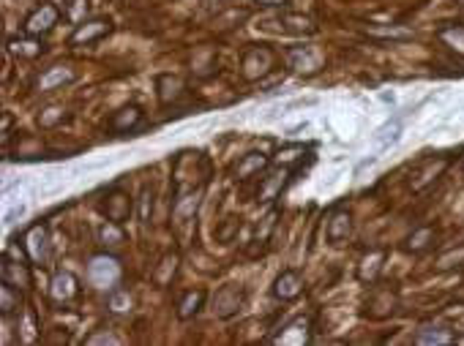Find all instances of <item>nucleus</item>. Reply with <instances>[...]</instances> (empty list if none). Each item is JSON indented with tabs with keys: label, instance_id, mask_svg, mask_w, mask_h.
<instances>
[{
	"label": "nucleus",
	"instance_id": "obj_10",
	"mask_svg": "<svg viewBox=\"0 0 464 346\" xmlns=\"http://www.w3.org/2000/svg\"><path fill=\"white\" fill-rule=\"evenodd\" d=\"M240 303H243V294L235 286H224L213 300V314L216 316H232V314L240 311Z\"/></svg>",
	"mask_w": 464,
	"mask_h": 346
},
{
	"label": "nucleus",
	"instance_id": "obj_17",
	"mask_svg": "<svg viewBox=\"0 0 464 346\" xmlns=\"http://www.w3.org/2000/svg\"><path fill=\"white\" fill-rule=\"evenodd\" d=\"M279 25H282L284 33H293V36H309V33H314V22L306 14H282Z\"/></svg>",
	"mask_w": 464,
	"mask_h": 346
},
{
	"label": "nucleus",
	"instance_id": "obj_42",
	"mask_svg": "<svg viewBox=\"0 0 464 346\" xmlns=\"http://www.w3.org/2000/svg\"><path fill=\"white\" fill-rule=\"evenodd\" d=\"M8 137H11V115L6 112L3 115V144H8Z\"/></svg>",
	"mask_w": 464,
	"mask_h": 346
},
{
	"label": "nucleus",
	"instance_id": "obj_33",
	"mask_svg": "<svg viewBox=\"0 0 464 346\" xmlns=\"http://www.w3.org/2000/svg\"><path fill=\"white\" fill-rule=\"evenodd\" d=\"M197 205H200V191H197V194H189V197H180V199L175 202V218H189V215H194Z\"/></svg>",
	"mask_w": 464,
	"mask_h": 346
},
{
	"label": "nucleus",
	"instance_id": "obj_19",
	"mask_svg": "<svg viewBox=\"0 0 464 346\" xmlns=\"http://www.w3.org/2000/svg\"><path fill=\"white\" fill-rule=\"evenodd\" d=\"M456 333H451L448 327H421L415 336L418 346H432V344H454Z\"/></svg>",
	"mask_w": 464,
	"mask_h": 346
},
{
	"label": "nucleus",
	"instance_id": "obj_8",
	"mask_svg": "<svg viewBox=\"0 0 464 346\" xmlns=\"http://www.w3.org/2000/svg\"><path fill=\"white\" fill-rule=\"evenodd\" d=\"M140 120H143V112H140V107L129 104V107L118 109V112L109 118V123H107V126H109V131H115V134H126V131H134Z\"/></svg>",
	"mask_w": 464,
	"mask_h": 346
},
{
	"label": "nucleus",
	"instance_id": "obj_29",
	"mask_svg": "<svg viewBox=\"0 0 464 346\" xmlns=\"http://www.w3.org/2000/svg\"><path fill=\"white\" fill-rule=\"evenodd\" d=\"M284 175H268L265 177V183H262V188H260V202H271L276 194H282V188H284V180H282Z\"/></svg>",
	"mask_w": 464,
	"mask_h": 346
},
{
	"label": "nucleus",
	"instance_id": "obj_7",
	"mask_svg": "<svg viewBox=\"0 0 464 346\" xmlns=\"http://www.w3.org/2000/svg\"><path fill=\"white\" fill-rule=\"evenodd\" d=\"M301 292H304V281L295 270H284L273 281V297H279V300H295V297H301Z\"/></svg>",
	"mask_w": 464,
	"mask_h": 346
},
{
	"label": "nucleus",
	"instance_id": "obj_27",
	"mask_svg": "<svg viewBox=\"0 0 464 346\" xmlns=\"http://www.w3.org/2000/svg\"><path fill=\"white\" fill-rule=\"evenodd\" d=\"M202 300H205V294H202L200 289H197V292H186V294L180 297V303H178V316H180V319H191V316L200 311Z\"/></svg>",
	"mask_w": 464,
	"mask_h": 346
},
{
	"label": "nucleus",
	"instance_id": "obj_31",
	"mask_svg": "<svg viewBox=\"0 0 464 346\" xmlns=\"http://www.w3.org/2000/svg\"><path fill=\"white\" fill-rule=\"evenodd\" d=\"M175 268H178V257H175V254L164 257V259H161V265L156 268V273H154L156 283H158V286L169 283V281H172V276H175Z\"/></svg>",
	"mask_w": 464,
	"mask_h": 346
},
{
	"label": "nucleus",
	"instance_id": "obj_11",
	"mask_svg": "<svg viewBox=\"0 0 464 346\" xmlns=\"http://www.w3.org/2000/svg\"><path fill=\"white\" fill-rule=\"evenodd\" d=\"M47 246H50V237H47V229L44 226H33L28 235H25V251L33 262H44L47 257Z\"/></svg>",
	"mask_w": 464,
	"mask_h": 346
},
{
	"label": "nucleus",
	"instance_id": "obj_39",
	"mask_svg": "<svg viewBox=\"0 0 464 346\" xmlns=\"http://www.w3.org/2000/svg\"><path fill=\"white\" fill-rule=\"evenodd\" d=\"M85 344L87 346H96V344H120V338H115L112 333H93V336H87L85 338Z\"/></svg>",
	"mask_w": 464,
	"mask_h": 346
},
{
	"label": "nucleus",
	"instance_id": "obj_44",
	"mask_svg": "<svg viewBox=\"0 0 464 346\" xmlns=\"http://www.w3.org/2000/svg\"><path fill=\"white\" fill-rule=\"evenodd\" d=\"M380 98H383V101H386V104H393V101H396V98H393V93H383V96H380Z\"/></svg>",
	"mask_w": 464,
	"mask_h": 346
},
{
	"label": "nucleus",
	"instance_id": "obj_41",
	"mask_svg": "<svg viewBox=\"0 0 464 346\" xmlns=\"http://www.w3.org/2000/svg\"><path fill=\"white\" fill-rule=\"evenodd\" d=\"M238 229H240V221H230V226L219 232V240H222V243H227V240L232 237V232H238Z\"/></svg>",
	"mask_w": 464,
	"mask_h": 346
},
{
	"label": "nucleus",
	"instance_id": "obj_12",
	"mask_svg": "<svg viewBox=\"0 0 464 346\" xmlns=\"http://www.w3.org/2000/svg\"><path fill=\"white\" fill-rule=\"evenodd\" d=\"M77 276L74 273H69V270H63V273H58V276L52 278V283H50V294H52V300H58V303H66V300H72L74 294H77Z\"/></svg>",
	"mask_w": 464,
	"mask_h": 346
},
{
	"label": "nucleus",
	"instance_id": "obj_24",
	"mask_svg": "<svg viewBox=\"0 0 464 346\" xmlns=\"http://www.w3.org/2000/svg\"><path fill=\"white\" fill-rule=\"evenodd\" d=\"M98 240L107 246V248H118L126 243V232H123V224H115V221H107L101 229H98Z\"/></svg>",
	"mask_w": 464,
	"mask_h": 346
},
{
	"label": "nucleus",
	"instance_id": "obj_21",
	"mask_svg": "<svg viewBox=\"0 0 464 346\" xmlns=\"http://www.w3.org/2000/svg\"><path fill=\"white\" fill-rule=\"evenodd\" d=\"M399 139H401V120H399V118L388 120L386 126H380V129L375 131V142L380 144V150H388V147H393V144H396Z\"/></svg>",
	"mask_w": 464,
	"mask_h": 346
},
{
	"label": "nucleus",
	"instance_id": "obj_34",
	"mask_svg": "<svg viewBox=\"0 0 464 346\" xmlns=\"http://www.w3.org/2000/svg\"><path fill=\"white\" fill-rule=\"evenodd\" d=\"M109 308H112L115 314L129 311V308H131V297H129V292H126V289H115V292L109 294Z\"/></svg>",
	"mask_w": 464,
	"mask_h": 346
},
{
	"label": "nucleus",
	"instance_id": "obj_14",
	"mask_svg": "<svg viewBox=\"0 0 464 346\" xmlns=\"http://www.w3.org/2000/svg\"><path fill=\"white\" fill-rule=\"evenodd\" d=\"M72 79H74V71L69 69V66H52V69H47L39 76L36 87H39L41 93H47V90H52V87H61V85L72 82Z\"/></svg>",
	"mask_w": 464,
	"mask_h": 346
},
{
	"label": "nucleus",
	"instance_id": "obj_36",
	"mask_svg": "<svg viewBox=\"0 0 464 346\" xmlns=\"http://www.w3.org/2000/svg\"><path fill=\"white\" fill-rule=\"evenodd\" d=\"M304 155V144H293V147H282L279 150V155H276V164L279 166H287V164H293L295 158H301Z\"/></svg>",
	"mask_w": 464,
	"mask_h": 346
},
{
	"label": "nucleus",
	"instance_id": "obj_32",
	"mask_svg": "<svg viewBox=\"0 0 464 346\" xmlns=\"http://www.w3.org/2000/svg\"><path fill=\"white\" fill-rule=\"evenodd\" d=\"M8 47H11V52H17V55H25V58H36V55H41V47H39V41H30V39H14Z\"/></svg>",
	"mask_w": 464,
	"mask_h": 346
},
{
	"label": "nucleus",
	"instance_id": "obj_35",
	"mask_svg": "<svg viewBox=\"0 0 464 346\" xmlns=\"http://www.w3.org/2000/svg\"><path fill=\"white\" fill-rule=\"evenodd\" d=\"M151 213H154V191H151V188H143L137 215H140V221H143V224H148V221H151Z\"/></svg>",
	"mask_w": 464,
	"mask_h": 346
},
{
	"label": "nucleus",
	"instance_id": "obj_26",
	"mask_svg": "<svg viewBox=\"0 0 464 346\" xmlns=\"http://www.w3.org/2000/svg\"><path fill=\"white\" fill-rule=\"evenodd\" d=\"M383 262H386V251H372L369 257H363V262L358 268V278L361 281H375L380 268H383Z\"/></svg>",
	"mask_w": 464,
	"mask_h": 346
},
{
	"label": "nucleus",
	"instance_id": "obj_9",
	"mask_svg": "<svg viewBox=\"0 0 464 346\" xmlns=\"http://www.w3.org/2000/svg\"><path fill=\"white\" fill-rule=\"evenodd\" d=\"M273 344H309V319L306 316H298L295 322H290L276 338H273Z\"/></svg>",
	"mask_w": 464,
	"mask_h": 346
},
{
	"label": "nucleus",
	"instance_id": "obj_6",
	"mask_svg": "<svg viewBox=\"0 0 464 346\" xmlns=\"http://www.w3.org/2000/svg\"><path fill=\"white\" fill-rule=\"evenodd\" d=\"M268 155L265 153H246L238 164H235V180H249V177H254V175H260V172H265L268 169Z\"/></svg>",
	"mask_w": 464,
	"mask_h": 346
},
{
	"label": "nucleus",
	"instance_id": "obj_16",
	"mask_svg": "<svg viewBox=\"0 0 464 346\" xmlns=\"http://www.w3.org/2000/svg\"><path fill=\"white\" fill-rule=\"evenodd\" d=\"M350 229H352V218H350L347 210H336V213L328 218V240H330V243L344 240V237L350 235Z\"/></svg>",
	"mask_w": 464,
	"mask_h": 346
},
{
	"label": "nucleus",
	"instance_id": "obj_15",
	"mask_svg": "<svg viewBox=\"0 0 464 346\" xmlns=\"http://www.w3.org/2000/svg\"><path fill=\"white\" fill-rule=\"evenodd\" d=\"M290 61H293V69L301 71V74H314L319 69V55L314 52V47H295L290 50Z\"/></svg>",
	"mask_w": 464,
	"mask_h": 346
},
{
	"label": "nucleus",
	"instance_id": "obj_28",
	"mask_svg": "<svg viewBox=\"0 0 464 346\" xmlns=\"http://www.w3.org/2000/svg\"><path fill=\"white\" fill-rule=\"evenodd\" d=\"M276 221H279V210L271 208L268 210V215L257 224V232H254V243H260V246H265L268 240H271V235H273V229H276Z\"/></svg>",
	"mask_w": 464,
	"mask_h": 346
},
{
	"label": "nucleus",
	"instance_id": "obj_2",
	"mask_svg": "<svg viewBox=\"0 0 464 346\" xmlns=\"http://www.w3.org/2000/svg\"><path fill=\"white\" fill-rule=\"evenodd\" d=\"M58 19H61V11L52 3H44L25 19V33L28 36H44L58 25Z\"/></svg>",
	"mask_w": 464,
	"mask_h": 346
},
{
	"label": "nucleus",
	"instance_id": "obj_22",
	"mask_svg": "<svg viewBox=\"0 0 464 346\" xmlns=\"http://www.w3.org/2000/svg\"><path fill=\"white\" fill-rule=\"evenodd\" d=\"M445 164H448V161H437V164L432 161V164H426L423 169H418V172L412 175V191H423L432 180H437V175L445 169Z\"/></svg>",
	"mask_w": 464,
	"mask_h": 346
},
{
	"label": "nucleus",
	"instance_id": "obj_1",
	"mask_svg": "<svg viewBox=\"0 0 464 346\" xmlns=\"http://www.w3.org/2000/svg\"><path fill=\"white\" fill-rule=\"evenodd\" d=\"M273 63H276L273 50H268V47H251V50L243 55L240 69H243V76H246L249 82H254V79H262L268 71L273 69Z\"/></svg>",
	"mask_w": 464,
	"mask_h": 346
},
{
	"label": "nucleus",
	"instance_id": "obj_4",
	"mask_svg": "<svg viewBox=\"0 0 464 346\" xmlns=\"http://www.w3.org/2000/svg\"><path fill=\"white\" fill-rule=\"evenodd\" d=\"M109 30H112V25H109L107 17H96V19H87V22H79L74 36H72V44H77V47L79 44H93V41L104 39Z\"/></svg>",
	"mask_w": 464,
	"mask_h": 346
},
{
	"label": "nucleus",
	"instance_id": "obj_37",
	"mask_svg": "<svg viewBox=\"0 0 464 346\" xmlns=\"http://www.w3.org/2000/svg\"><path fill=\"white\" fill-rule=\"evenodd\" d=\"M63 120V109L61 107H50V109H44L41 115H39V123L44 126V129H52V126H58Z\"/></svg>",
	"mask_w": 464,
	"mask_h": 346
},
{
	"label": "nucleus",
	"instance_id": "obj_38",
	"mask_svg": "<svg viewBox=\"0 0 464 346\" xmlns=\"http://www.w3.org/2000/svg\"><path fill=\"white\" fill-rule=\"evenodd\" d=\"M85 14H87V0H72L66 8V17L72 22H85Z\"/></svg>",
	"mask_w": 464,
	"mask_h": 346
},
{
	"label": "nucleus",
	"instance_id": "obj_23",
	"mask_svg": "<svg viewBox=\"0 0 464 346\" xmlns=\"http://www.w3.org/2000/svg\"><path fill=\"white\" fill-rule=\"evenodd\" d=\"M437 36H440V41H443L448 50H454L456 55H464V25L440 28V30H437Z\"/></svg>",
	"mask_w": 464,
	"mask_h": 346
},
{
	"label": "nucleus",
	"instance_id": "obj_20",
	"mask_svg": "<svg viewBox=\"0 0 464 346\" xmlns=\"http://www.w3.org/2000/svg\"><path fill=\"white\" fill-rule=\"evenodd\" d=\"M0 278H3V281H8V283H14V286H19V289H25V286L30 283L28 268H25V265H19V262H11V259H8V254L3 257Z\"/></svg>",
	"mask_w": 464,
	"mask_h": 346
},
{
	"label": "nucleus",
	"instance_id": "obj_18",
	"mask_svg": "<svg viewBox=\"0 0 464 346\" xmlns=\"http://www.w3.org/2000/svg\"><path fill=\"white\" fill-rule=\"evenodd\" d=\"M363 33L372 39H390V41H410L412 30L399 28V25H363Z\"/></svg>",
	"mask_w": 464,
	"mask_h": 346
},
{
	"label": "nucleus",
	"instance_id": "obj_13",
	"mask_svg": "<svg viewBox=\"0 0 464 346\" xmlns=\"http://www.w3.org/2000/svg\"><path fill=\"white\" fill-rule=\"evenodd\" d=\"M156 90H158V101L161 104H172L183 96V79L180 76H172V74H161L156 79Z\"/></svg>",
	"mask_w": 464,
	"mask_h": 346
},
{
	"label": "nucleus",
	"instance_id": "obj_30",
	"mask_svg": "<svg viewBox=\"0 0 464 346\" xmlns=\"http://www.w3.org/2000/svg\"><path fill=\"white\" fill-rule=\"evenodd\" d=\"M432 237H434V229L432 226H421V229H415L412 235H410V240H407V248L410 251H423L429 243H432Z\"/></svg>",
	"mask_w": 464,
	"mask_h": 346
},
{
	"label": "nucleus",
	"instance_id": "obj_40",
	"mask_svg": "<svg viewBox=\"0 0 464 346\" xmlns=\"http://www.w3.org/2000/svg\"><path fill=\"white\" fill-rule=\"evenodd\" d=\"M25 205H17V208H11L8 210V213H6V215H3V224H14V221H17V218H22V215H25Z\"/></svg>",
	"mask_w": 464,
	"mask_h": 346
},
{
	"label": "nucleus",
	"instance_id": "obj_3",
	"mask_svg": "<svg viewBox=\"0 0 464 346\" xmlns=\"http://www.w3.org/2000/svg\"><path fill=\"white\" fill-rule=\"evenodd\" d=\"M87 278H90V283L107 289L120 278V265L112 257H93L87 265Z\"/></svg>",
	"mask_w": 464,
	"mask_h": 346
},
{
	"label": "nucleus",
	"instance_id": "obj_25",
	"mask_svg": "<svg viewBox=\"0 0 464 346\" xmlns=\"http://www.w3.org/2000/svg\"><path fill=\"white\" fill-rule=\"evenodd\" d=\"M19 303H22L19 289H14V283H8V281H0V311H3V316H11L19 308Z\"/></svg>",
	"mask_w": 464,
	"mask_h": 346
},
{
	"label": "nucleus",
	"instance_id": "obj_5",
	"mask_svg": "<svg viewBox=\"0 0 464 346\" xmlns=\"http://www.w3.org/2000/svg\"><path fill=\"white\" fill-rule=\"evenodd\" d=\"M104 215L115 224H123L129 215H131V197L126 191H112L107 194V202H104Z\"/></svg>",
	"mask_w": 464,
	"mask_h": 346
},
{
	"label": "nucleus",
	"instance_id": "obj_43",
	"mask_svg": "<svg viewBox=\"0 0 464 346\" xmlns=\"http://www.w3.org/2000/svg\"><path fill=\"white\" fill-rule=\"evenodd\" d=\"M254 3H260L265 8H284L287 6V0H254Z\"/></svg>",
	"mask_w": 464,
	"mask_h": 346
}]
</instances>
